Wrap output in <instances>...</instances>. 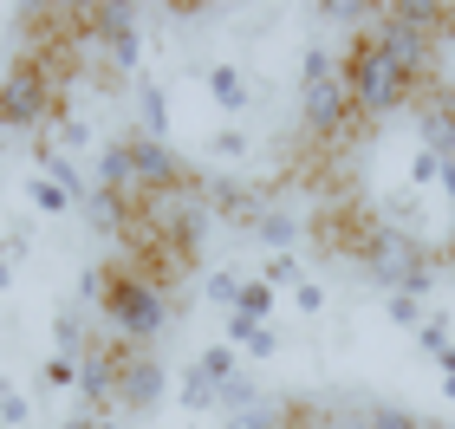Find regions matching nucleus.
Segmentation results:
<instances>
[{"label":"nucleus","instance_id":"obj_3","mask_svg":"<svg viewBox=\"0 0 455 429\" xmlns=\"http://www.w3.org/2000/svg\"><path fill=\"white\" fill-rule=\"evenodd\" d=\"M339 78H345V91H351V111L364 117V124H378V117H390V111H403L410 98H417V85L390 66V59L378 52V39L371 33H358L345 46V59H339Z\"/></svg>","mask_w":455,"mask_h":429},{"label":"nucleus","instance_id":"obj_5","mask_svg":"<svg viewBox=\"0 0 455 429\" xmlns=\"http://www.w3.org/2000/svg\"><path fill=\"white\" fill-rule=\"evenodd\" d=\"M46 117H52V72L39 59H20L0 78V131H39Z\"/></svg>","mask_w":455,"mask_h":429},{"label":"nucleus","instance_id":"obj_6","mask_svg":"<svg viewBox=\"0 0 455 429\" xmlns=\"http://www.w3.org/2000/svg\"><path fill=\"white\" fill-rule=\"evenodd\" d=\"M163 391H170V364L156 358V345L117 352V417H150Z\"/></svg>","mask_w":455,"mask_h":429},{"label":"nucleus","instance_id":"obj_17","mask_svg":"<svg viewBox=\"0 0 455 429\" xmlns=\"http://www.w3.org/2000/svg\"><path fill=\"white\" fill-rule=\"evenodd\" d=\"M85 221H92L98 234H124L137 221V202L131 195H111V189H92L85 195Z\"/></svg>","mask_w":455,"mask_h":429},{"label":"nucleus","instance_id":"obj_11","mask_svg":"<svg viewBox=\"0 0 455 429\" xmlns=\"http://www.w3.org/2000/svg\"><path fill=\"white\" fill-rule=\"evenodd\" d=\"M202 195H209V215L221 221H241V228H254L260 209H267V195H254L241 176H215V182H202Z\"/></svg>","mask_w":455,"mask_h":429},{"label":"nucleus","instance_id":"obj_8","mask_svg":"<svg viewBox=\"0 0 455 429\" xmlns=\"http://www.w3.org/2000/svg\"><path fill=\"white\" fill-rule=\"evenodd\" d=\"M189 182V170H182V156L170 150V143H150V137H131V195L156 202Z\"/></svg>","mask_w":455,"mask_h":429},{"label":"nucleus","instance_id":"obj_10","mask_svg":"<svg viewBox=\"0 0 455 429\" xmlns=\"http://www.w3.org/2000/svg\"><path fill=\"white\" fill-rule=\"evenodd\" d=\"M417 131H423V150L436 156V163H455V85L423 91V117H417Z\"/></svg>","mask_w":455,"mask_h":429},{"label":"nucleus","instance_id":"obj_2","mask_svg":"<svg viewBox=\"0 0 455 429\" xmlns=\"http://www.w3.org/2000/svg\"><path fill=\"white\" fill-rule=\"evenodd\" d=\"M98 313H105L111 345L137 352V345H156L163 338V325H170V299H163V286L150 274L111 267V286H105V299H98Z\"/></svg>","mask_w":455,"mask_h":429},{"label":"nucleus","instance_id":"obj_15","mask_svg":"<svg viewBox=\"0 0 455 429\" xmlns=\"http://www.w3.org/2000/svg\"><path fill=\"white\" fill-rule=\"evenodd\" d=\"M209 98H215V111H228V117H241L247 105H254V85H247V72L241 66H209Z\"/></svg>","mask_w":455,"mask_h":429},{"label":"nucleus","instance_id":"obj_40","mask_svg":"<svg viewBox=\"0 0 455 429\" xmlns=\"http://www.w3.org/2000/svg\"><path fill=\"white\" fill-rule=\"evenodd\" d=\"M7 286H13V260L0 254V293H7Z\"/></svg>","mask_w":455,"mask_h":429},{"label":"nucleus","instance_id":"obj_21","mask_svg":"<svg viewBox=\"0 0 455 429\" xmlns=\"http://www.w3.org/2000/svg\"><path fill=\"white\" fill-rule=\"evenodd\" d=\"M176 403L202 417V410H221V391H215V384L196 371V364H182V377H176Z\"/></svg>","mask_w":455,"mask_h":429},{"label":"nucleus","instance_id":"obj_34","mask_svg":"<svg viewBox=\"0 0 455 429\" xmlns=\"http://www.w3.org/2000/svg\"><path fill=\"white\" fill-rule=\"evenodd\" d=\"M39 377H46V391H78V364L72 358H46V371H39Z\"/></svg>","mask_w":455,"mask_h":429},{"label":"nucleus","instance_id":"obj_38","mask_svg":"<svg viewBox=\"0 0 455 429\" xmlns=\"http://www.w3.org/2000/svg\"><path fill=\"white\" fill-rule=\"evenodd\" d=\"M436 371H443V397H455V345L436 358Z\"/></svg>","mask_w":455,"mask_h":429},{"label":"nucleus","instance_id":"obj_9","mask_svg":"<svg viewBox=\"0 0 455 429\" xmlns=\"http://www.w3.org/2000/svg\"><path fill=\"white\" fill-rule=\"evenodd\" d=\"M117 352L124 345H85L78 358V410H98V417H117Z\"/></svg>","mask_w":455,"mask_h":429},{"label":"nucleus","instance_id":"obj_28","mask_svg":"<svg viewBox=\"0 0 455 429\" xmlns=\"http://www.w3.org/2000/svg\"><path fill=\"white\" fill-rule=\"evenodd\" d=\"M254 403H260V384L247 377V371L221 384V417H235V410H254Z\"/></svg>","mask_w":455,"mask_h":429},{"label":"nucleus","instance_id":"obj_27","mask_svg":"<svg viewBox=\"0 0 455 429\" xmlns=\"http://www.w3.org/2000/svg\"><path fill=\"white\" fill-rule=\"evenodd\" d=\"M384 319L403 325V332H417V325L429 319V299H410V293H384Z\"/></svg>","mask_w":455,"mask_h":429},{"label":"nucleus","instance_id":"obj_25","mask_svg":"<svg viewBox=\"0 0 455 429\" xmlns=\"http://www.w3.org/2000/svg\"><path fill=\"white\" fill-rule=\"evenodd\" d=\"M358 429H436V423H423L417 410H403V403H364Z\"/></svg>","mask_w":455,"mask_h":429},{"label":"nucleus","instance_id":"obj_12","mask_svg":"<svg viewBox=\"0 0 455 429\" xmlns=\"http://www.w3.org/2000/svg\"><path fill=\"white\" fill-rule=\"evenodd\" d=\"M33 163H39V176H46V182H59V189H66V195L78 202V209H85V195H92V176L78 170V163H72L66 150H59L52 137H33Z\"/></svg>","mask_w":455,"mask_h":429},{"label":"nucleus","instance_id":"obj_22","mask_svg":"<svg viewBox=\"0 0 455 429\" xmlns=\"http://www.w3.org/2000/svg\"><path fill=\"white\" fill-rule=\"evenodd\" d=\"M85 325H78V313H72V306H59V313H52V358H85Z\"/></svg>","mask_w":455,"mask_h":429},{"label":"nucleus","instance_id":"obj_1","mask_svg":"<svg viewBox=\"0 0 455 429\" xmlns=\"http://www.w3.org/2000/svg\"><path fill=\"white\" fill-rule=\"evenodd\" d=\"M351 254H358V267H364V280L378 286V293L436 299V254H429L410 228H397V221H371L364 234H351Z\"/></svg>","mask_w":455,"mask_h":429},{"label":"nucleus","instance_id":"obj_20","mask_svg":"<svg viewBox=\"0 0 455 429\" xmlns=\"http://www.w3.org/2000/svg\"><path fill=\"white\" fill-rule=\"evenodd\" d=\"M221 429H293V403H274V397H260L254 410H235V417H221Z\"/></svg>","mask_w":455,"mask_h":429},{"label":"nucleus","instance_id":"obj_37","mask_svg":"<svg viewBox=\"0 0 455 429\" xmlns=\"http://www.w3.org/2000/svg\"><path fill=\"white\" fill-rule=\"evenodd\" d=\"M105 286H111V267H85V274H78V299H105Z\"/></svg>","mask_w":455,"mask_h":429},{"label":"nucleus","instance_id":"obj_30","mask_svg":"<svg viewBox=\"0 0 455 429\" xmlns=\"http://www.w3.org/2000/svg\"><path fill=\"white\" fill-rule=\"evenodd\" d=\"M27 423H33V403L20 397L7 377H0V429H27Z\"/></svg>","mask_w":455,"mask_h":429},{"label":"nucleus","instance_id":"obj_35","mask_svg":"<svg viewBox=\"0 0 455 429\" xmlns=\"http://www.w3.org/2000/svg\"><path fill=\"white\" fill-rule=\"evenodd\" d=\"M221 313H235V293H241V274H209V286H202Z\"/></svg>","mask_w":455,"mask_h":429},{"label":"nucleus","instance_id":"obj_4","mask_svg":"<svg viewBox=\"0 0 455 429\" xmlns=\"http://www.w3.org/2000/svg\"><path fill=\"white\" fill-rule=\"evenodd\" d=\"M351 117L358 111H351V91H345V78L332 66V52H325L319 39H306V52H299V124H306V137L332 143V137H345Z\"/></svg>","mask_w":455,"mask_h":429},{"label":"nucleus","instance_id":"obj_13","mask_svg":"<svg viewBox=\"0 0 455 429\" xmlns=\"http://www.w3.org/2000/svg\"><path fill=\"white\" fill-rule=\"evenodd\" d=\"M131 98H137V117H143V131L137 137H150V143H170V98H163L156 78H131Z\"/></svg>","mask_w":455,"mask_h":429},{"label":"nucleus","instance_id":"obj_33","mask_svg":"<svg viewBox=\"0 0 455 429\" xmlns=\"http://www.w3.org/2000/svg\"><path fill=\"white\" fill-rule=\"evenodd\" d=\"M247 150H254V137H247V131H235V124L215 131V156H221V163H241Z\"/></svg>","mask_w":455,"mask_h":429},{"label":"nucleus","instance_id":"obj_24","mask_svg":"<svg viewBox=\"0 0 455 429\" xmlns=\"http://www.w3.org/2000/svg\"><path fill=\"white\" fill-rule=\"evenodd\" d=\"M274 306H280V286H267L260 274L241 280V293H235V313L241 319H274Z\"/></svg>","mask_w":455,"mask_h":429},{"label":"nucleus","instance_id":"obj_36","mask_svg":"<svg viewBox=\"0 0 455 429\" xmlns=\"http://www.w3.org/2000/svg\"><path fill=\"white\" fill-rule=\"evenodd\" d=\"M260 280H267V286H293V280H306V274H299V254H274Z\"/></svg>","mask_w":455,"mask_h":429},{"label":"nucleus","instance_id":"obj_39","mask_svg":"<svg viewBox=\"0 0 455 429\" xmlns=\"http://www.w3.org/2000/svg\"><path fill=\"white\" fill-rule=\"evenodd\" d=\"M443 195L455 202V163H443Z\"/></svg>","mask_w":455,"mask_h":429},{"label":"nucleus","instance_id":"obj_31","mask_svg":"<svg viewBox=\"0 0 455 429\" xmlns=\"http://www.w3.org/2000/svg\"><path fill=\"white\" fill-rule=\"evenodd\" d=\"M436 182H443V163L417 143V150H410V189H436Z\"/></svg>","mask_w":455,"mask_h":429},{"label":"nucleus","instance_id":"obj_19","mask_svg":"<svg viewBox=\"0 0 455 429\" xmlns=\"http://www.w3.org/2000/svg\"><path fill=\"white\" fill-rule=\"evenodd\" d=\"M189 364H196V371H202V377L215 384V391H221L228 377H241V352H235V345H228V338H215V345H202V352H196Z\"/></svg>","mask_w":455,"mask_h":429},{"label":"nucleus","instance_id":"obj_14","mask_svg":"<svg viewBox=\"0 0 455 429\" xmlns=\"http://www.w3.org/2000/svg\"><path fill=\"white\" fill-rule=\"evenodd\" d=\"M92 189L131 195V137H111V143H98V170H92ZM131 202H137V195H131Z\"/></svg>","mask_w":455,"mask_h":429},{"label":"nucleus","instance_id":"obj_16","mask_svg":"<svg viewBox=\"0 0 455 429\" xmlns=\"http://www.w3.org/2000/svg\"><path fill=\"white\" fill-rule=\"evenodd\" d=\"M228 345H235L241 358H274L280 352V332L267 319H241V313H228V332H221Z\"/></svg>","mask_w":455,"mask_h":429},{"label":"nucleus","instance_id":"obj_23","mask_svg":"<svg viewBox=\"0 0 455 429\" xmlns=\"http://www.w3.org/2000/svg\"><path fill=\"white\" fill-rule=\"evenodd\" d=\"M410 338H417V352H423V358H443L449 345H455V319L443 313V306H429V319H423Z\"/></svg>","mask_w":455,"mask_h":429},{"label":"nucleus","instance_id":"obj_7","mask_svg":"<svg viewBox=\"0 0 455 429\" xmlns=\"http://www.w3.org/2000/svg\"><path fill=\"white\" fill-rule=\"evenodd\" d=\"M150 215H156V234H170V248H182V254H196L202 248V234H209V195H202V182L189 176L182 189H170V195H156L150 202Z\"/></svg>","mask_w":455,"mask_h":429},{"label":"nucleus","instance_id":"obj_29","mask_svg":"<svg viewBox=\"0 0 455 429\" xmlns=\"http://www.w3.org/2000/svg\"><path fill=\"white\" fill-rule=\"evenodd\" d=\"M52 143H59V150H66V156L78 163V156L92 150V124H85V117H59V131H52Z\"/></svg>","mask_w":455,"mask_h":429},{"label":"nucleus","instance_id":"obj_32","mask_svg":"<svg viewBox=\"0 0 455 429\" xmlns=\"http://www.w3.org/2000/svg\"><path fill=\"white\" fill-rule=\"evenodd\" d=\"M293 306H299L306 319H319V313H325V286H319L313 274H306V280H293Z\"/></svg>","mask_w":455,"mask_h":429},{"label":"nucleus","instance_id":"obj_41","mask_svg":"<svg viewBox=\"0 0 455 429\" xmlns=\"http://www.w3.org/2000/svg\"><path fill=\"white\" fill-rule=\"evenodd\" d=\"M443 260H449V267H455V234H449V248H443Z\"/></svg>","mask_w":455,"mask_h":429},{"label":"nucleus","instance_id":"obj_18","mask_svg":"<svg viewBox=\"0 0 455 429\" xmlns=\"http://www.w3.org/2000/svg\"><path fill=\"white\" fill-rule=\"evenodd\" d=\"M254 241H260V248H274V254H293V248H299V221L286 215V209H274V202H267L260 221H254Z\"/></svg>","mask_w":455,"mask_h":429},{"label":"nucleus","instance_id":"obj_26","mask_svg":"<svg viewBox=\"0 0 455 429\" xmlns=\"http://www.w3.org/2000/svg\"><path fill=\"white\" fill-rule=\"evenodd\" d=\"M20 189H27V202H33V209H39V215H52V221L78 209V202H72L66 189H59V182H46V176H27V182H20Z\"/></svg>","mask_w":455,"mask_h":429}]
</instances>
